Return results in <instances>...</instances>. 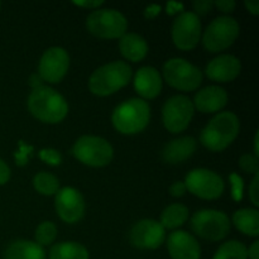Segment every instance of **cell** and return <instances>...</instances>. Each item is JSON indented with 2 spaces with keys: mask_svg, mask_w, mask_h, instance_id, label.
<instances>
[{
  "mask_svg": "<svg viewBox=\"0 0 259 259\" xmlns=\"http://www.w3.org/2000/svg\"><path fill=\"white\" fill-rule=\"evenodd\" d=\"M28 110L42 123H61L68 114V103L60 93L43 85L33 89L28 96Z\"/></svg>",
  "mask_w": 259,
  "mask_h": 259,
  "instance_id": "6da1fadb",
  "label": "cell"
},
{
  "mask_svg": "<svg viewBox=\"0 0 259 259\" xmlns=\"http://www.w3.org/2000/svg\"><path fill=\"white\" fill-rule=\"evenodd\" d=\"M239 131V118L232 111H222L205 125L200 133V142L209 151L222 152L237 139Z\"/></svg>",
  "mask_w": 259,
  "mask_h": 259,
  "instance_id": "7a4b0ae2",
  "label": "cell"
},
{
  "mask_svg": "<svg viewBox=\"0 0 259 259\" xmlns=\"http://www.w3.org/2000/svg\"><path fill=\"white\" fill-rule=\"evenodd\" d=\"M133 77L132 67L124 61H113L100 66L89 78V90L96 96H109L128 85Z\"/></svg>",
  "mask_w": 259,
  "mask_h": 259,
  "instance_id": "3957f363",
  "label": "cell"
},
{
  "mask_svg": "<svg viewBox=\"0 0 259 259\" xmlns=\"http://www.w3.org/2000/svg\"><path fill=\"white\" fill-rule=\"evenodd\" d=\"M151 120V106L141 98H132L119 104L113 111L111 123L116 132L133 136L143 132Z\"/></svg>",
  "mask_w": 259,
  "mask_h": 259,
  "instance_id": "277c9868",
  "label": "cell"
},
{
  "mask_svg": "<svg viewBox=\"0 0 259 259\" xmlns=\"http://www.w3.org/2000/svg\"><path fill=\"white\" fill-rule=\"evenodd\" d=\"M86 29L100 39H118L128 30V20L119 10L99 8L86 18Z\"/></svg>",
  "mask_w": 259,
  "mask_h": 259,
  "instance_id": "5b68a950",
  "label": "cell"
},
{
  "mask_svg": "<svg viewBox=\"0 0 259 259\" xmlns=\"http://www.w3.org/2000/svg\"><path fill=\"white\" fill-rule=\"evenodd\" d=\"M240 27L235 18L222 15L211 20L202 33V45L209 52L217 53L229 48L239 37Z\"/></svg>",
  "mask_w": 259,
  "mask_h": 259,
  "instance_id": "8992f818",
  "label": "cell"
},
{
  "mask_svg": "<svg viewBox=\"0 0 259 259\" xmlns=\"http://www.w3.org/2000/svg\"><path fill=\"white\" fill-rule=\"evenodd\" d=\"M163 78L171 88L189 93L199 89L204 75L197 66L185 58L175 57L163 65Z\"/></svg>",
  "mask_w": 259,
  "mask_h": 259,
  "instance_id": "52a82bcc",
  "label": "cell"
},
{
  "mask_svg": "<svg viewBox=\"0 0 259 259\" xmlns=\"http://www.w3.org/2000/svg\"><path fill=\"white\" fill-rule=\"evenodd\" d=\"M229 217L222 210L201 209L191 218V229L196 235L210 242L223 240L230 232Z\"/></svg>",
  "mask_w": 259,
  "mask_h": 259,
  "instance_id": "ba28073f",
  "label": "cell"
},
{
  "mask_svg": "<svg viewBox=\"0 0 259 259\" xmlns=\"http://www.w3.org/2000/svg\"><path fill=\"white\" fill-rule=\"evenodd\" d=\"M72 154L81 163L90 167H105L114 157L113 146L98 136H82L75 142Z\"/></svg>",
  "mask_w": 259,
  "mask_h": 259,
  "instance_id": "9c48e42d",
  "label": "cell"
},
{
  "mask_svg": "<svg viewBox=\"0 0 259 259\" xmlns=\"http://www.w3.org/2000/svg\"><path fill=\"white\" fill-rule=\"evenodd\" d=\"M186 190L204 200H217L225 190L224 180L217 172L207 168L191 169L184 181Z\"/></svg>",
  "mask_w": 259,
  "mask_h": 259,
  "instance_id": "30bf717a",
  "label": "cell"
},
{
  "mask_svg": "<svg viewBox=\"0 0 259 259\" xmlns=\"http://www.w3.org/2000/svg\"><path fill=\"white\" fill-rule=\"evenodd\" d=\"M194 114L191 99L185 95H174L167 99L162 108V121L167 131L177 134L189 128Z\"/></svg>",
  "mask_w": 259,
  "mask_h": 259,
  "instance_id": "8fae6325",
  "label": "cell"
},
{
  "mask_svg": "<svg viewBox=\"0 0 259 259\" xmlns=\"http://www.w3.org/2000/svg\"><path fill=\"white\" fill-rule=\"evenodd\" d=\"M172 40L181 51H191L199 45L202 35L201 20L194 12H182L175 18L171 29Z\"/></svg>",
  "mask_w": 259,
  "mask_h": 259,
  "instance_id": "7c38bea8",
  "label": "cell"
},
{
  "mask_svg": "<svg viewBox=\"0 0 259 259\" xmlns=\"http://www.w3.org/2000/svg\"><path fill=\"white\" fill-rule=\"evenodd\" d=\"M70 68V55L62 47H50L40 56L38 75L43 81L58 83L63 80Z\"/></svg>",
  "mask_w": 259,
  "mask_h": 259,
  "instance_id": "4fadbf2b",
  "label": "cell"
},
{
  "mask_svg": "<svg viewBox=\"0 0 259 259\" xmlns=\"http://www.w3.org/2000/svg\"><path fill=\"white\" fill-rule=\"evenodd\" d=\"M55 209L62 222L76 224L85 215V199L75 187H62L55 196Z\"/></svg>",
  "mask_w": 259,
  "mask_h": 259,
  "instance_id": "5bb4252c",
  "label": "cell"
},
{
  "mask_svg": "<svg viewBox=\"0 0 259 259\" xmlns=\"http://www.w3.org/2000/svg\"><path fill=\"white\" fill-rule=\"evenodd\" d=\"M129 240L138 249H157L166 240V229L157 220H139L132 227Z\"/></svg>",
  "mask_w": 259,
  "mask_h": 259,
  "instance_id": "9a60e30c",
  "label": "cell"
},
{
  "mask_svg": "<svg viewBox=\"0 0 259 259\" xmlns=\"http://www.w3.org/2000/svg\"><path fill=\"white\" fill-rule=\"evenodd\" d=\"M167 250L172 259H200L201 247L196 238L185 230H174L167 238Z\"/></svg>",
  "mask_w": 259,
  "mask_h": 259,
  "instance_id": "2e32d148",
  "label": "cell"
},
{
  "mask_svg": "<svg viewBox=\"0 0 259 259\" xmlns=\"http://www.w3.org/2000/svg\"><path fill=\"white\" fill-rule=\"evenodd\" d=\"M242 72V63L234 55H220L212 58L205 68V73L215 82H230Z\"/></svg>",
  "mask_w": 259,
  "mask_h": 259,
  "instance_id": "e0dca14e",
  "label": "cell"
},
{
  "mask_svg": "<svg viewBox=\"0 0 259 259\" xmlns=\"http://www.w3.org/2000/svg\"><path fill=\"white\" fill-rule=\"evenodd\" d=\"M134 89L143 100L156 99L162 91V76L152 66H143L136 72L133 78Z\"/></svg>",
  "mask_w": 259,
  "mask_h": 259,
  "instance_id": "ac0fdd59",
  "label": "cell"
},
{
  "mask_svg": "<svg viewBox=\"0 0 259 259\" xmlns=\"http://www.w3.org/2000/svg\"><path fill=\"white\" fill-rule=\"evenodd\" d=\"M192 104H194V108L200 113H218L228 104V93L225 91V89L220 88V86H206L197 91Z\"/></svg>",
  "mask_w": 259,
  "mask_h": 259,
  "instance_id": "d6986e66",
  "label": "cell"
},
{
  "mask_svg": "<svg viewBox=\"0 0 259 259\" xmlns=\"http://www.w3.org/2000/svg\"><path fill=\"white\" fill-rule=\"evenodd\" d=\"M197 142L194 137H180L164 146L162 151V158L169 164H177L189 159L195 153Z\"/></svg>",
  "mask_w": 259,
  "mask_h": 259,
  "instance_id": "ffe728a7",
  "label": "cell"
},
{
  "mask_svg": "<svg viewBox=\"0 0 259 259\" xmlns=\"http://www.w3.org/2000/svg\"><path fill=\"white\" fill-rule=\"evenodd\" d=\"M119 51L125 60L131 62H139L148 53V43L142 35L126 32L119 38Z\"/></svg>",
  "mask_w": 259,
  "mask_h": 259,
  "instance_id": "44dd1931",
  "label": "cell"
},
{
  "mask_svg": "<svg viewBox=\"0 0 259 259\" xmlns=\"http://www.w3.org/2000/svg\"><path fill=\"white\" fill-rule=\"evenodd\" d=\"M4 259H46L43 247L35 242L18 239L10 243L4 252Z\"/></svg>",
  "mask_w": 259,
  "mask_h": 259,
  "instance_id": "7402d4cb",
  "label": "cell"
},
{
  "mask_svg": "<svg viewBox=\"0 0 259 259\" xmlns=\"http://www.w3.org/2000/svg\"><path fill=\"white\" fill-rule=\"evenodd\" d=\"M233 224L245 235L257 238L259 235V212L255 207H244L233 214Z\"/></svg>",
  "mask_w": 259,
  "mask_h": 259,
  "instance_id": "603a6c76",
  "label": "cell"
},
{
  "mask_svg": "<svg viewBox=\"0 0 259 259\" xmlns=\"http://www.w3.org/2000/svg\"><path fill=\"white\" fill-rule=\"evenodd\" d=\"M50 259H89L90 254L85 245L77 242H61L53 245L48 253Z\"/></svg>",
  "mask_w": 259,
  "mask_h": 259,
  "instance_id": "cb8c5ba5",
  "label": "cell"
},
{
  "mask_svg": "<svg viewBox=\"0 0 259 259\" xmlns=\"http://www.w3.org/2000/svg\"><path fill=\"white\" fill-rule=\"evenodd\" d=\"M189 207L185 206L184 204H171L162 211L159 224L164 229L177 230L180 227L185 224L189 219Z\"/></svg>",
  "mask_w": 259,
  "mask_h": 259,
  "instance_id": "d4e9b609",
  "label": "cell"
},
{
  "mask_svg": "<svg viewBox=\"0 0 259 259\" xmlns=\"http://www.w3.org/2000/svg\"><path fill=\"white\" fill-rule=\"evenodd\" d=\"M33 187L43 196H52L60 190V181L55 175L42 171L33 177Z\"/></svg>",
  "mask_w": 259,
  "mask_h": 259,
  "instance_id": "484cf974",
  "label": "cell"
},
{
  "mask_svg": "<svg viewBox=\"0 0 259 259\" xmlns=\"http://www.w3.org/2000/svg\"><path fill=\"white\" fill-rule=\"evenodd\" d=\"M247 249L239 240H229L220 245L212 259H248Z\"/></svg>",
  "mask_w": 259,
  "mask_h": 259,
  "instance_id": "4316f807",
  "label": "cell"
},
{
  "mask_svg": "<svg viewBox=\"0 0 259 259\" xmlns=\"http://www.w3.org/2000/svg\"><path fill=\"white\" fill-rule=\"evenodd\" d=\"M57 227L52 222H42L34 232V242L40 247L52 244L57 238Z\"/></svg>",
  "mask_w": 259,
  "mask_h": 259,
  "instance_id": "83f0119b",
  "label": "cell"
},
{
  "mask_svg": "<svg viewBox=\"0 0 259 259\" xmlns=\"http://www.w3.org/2000/svg\"><path fill=\"white\" fill-rule=\"evenodd\" d=\"M240 168L247 174L257 175L259 171V163H258V157L254 156L253 153H245L243 154L238 162Z\"/></svg>",
  "mask_w": 259,
  "mask_h": 259,
  "instance_id": "f1b7e54d",
  "label": "cell"
},
{
  "mask_svg": "<svg viewBox=\"0 0 259 259\" xmlns=\"http://www.w3.org/2000/svg\"><path fill=\"white\" fill-rule=\"evenodd\" d=\"M39 158L50 166H60L62 163V154L53 148H43L38 153Z\"/></svg>",
  "mask_w": 259,
  "mask_h": 259,
  "instance_id": "f546056e",
  "label": "cell"
},
{
  "mask_svg": "<svg viewBox=\"0 0 259 259\" xmlns=\"http://www.w3.org/2000/svg\"><path fill=\"white\" fill-rule=\"evenodd\" d=\"M230 181H232V194L237 201L242 200L243 196V180L237 174L230 175Z\"/></svg>",
  "mask_w": 259,
  "mask_h": 259,
  "instance_id": "4dcf8cb0",
  "label": "cell"
},
{
  "mask_svg": "<svg viewBox=\"0 0 259 259\" xmlns=\"http://www.w3.org/2000/svg\"><path fill=\"white\" fill-rule=\"evenodd\" d=\"M192 7H194L195 14L205 15L214 7V2L212 0H196V2L192 3Z\"/></svg>",
  "mask_w": 259,
  "mask_h": 259,
  "instance_id": "1f68e13d",
  "label": "cell"
},
{
  "mask_svg": "<svg viewBox=\"0 0 259 259\" xmlns=\"http://www.w3.org/2000/svg\"><path fill=\"white\" fill-rule=\"evenodd\" d=\"M258 181H259V176L257 174V175H254V177H253L252 182H250V185H249V199H250V201L253 202V205H254L255 207H257L259 205Z\"/></svg>",
  "mask_w": 259,
  "mask_h": 259,
  "instance_id": "d6a6232c",
  "label": "cell"
},
{
  "mask_svg": "<svg viewBox=\"0 0 259 259\" xmlns=\"http://www.w3.org/2000/svg\"><path fill=\"white\" fill-rule=\"evenodd\" d=\"M214 7H217L223 13H232L234 12L237 3L234 0H215Z\"/></svg>",
  "mask_w": 259,
  "mask_h": 259,
  "instance_id": "836d02e7",
  "label": "cell"
},
{
  "mask_svg": "<svg viewBox=\"0 0 259 259\" xmlns=\"http://www.w3.org/2000/svg\"><path fill=\"white\" fill-rule=\"evenodd\" d=\"M168 191H169V195H171V196L181 197V196H184L185 192H186L187 190H186V186H185L184 182L176 181V182H174L171 186H169Z\"/></svg>",
  "mask_w": 259,
  "mask_h": 259,
  "instance_id": "e575fe53",
  "label": "cell"
},
{
  "mask_svg": "<svg viewBox=\"0 0 259 259\" xmlns=\"http://www.w3.org/2000/svg\"><path fill=\"white\" fill-rule=\"evenodd\" d=\"M73 4L77 5V7L86 8V9L96 10L99 9V7L104 4L103 0H77V2H72Z\"/></svg>",
  "mask_w": 259,
  "mask_h": 259,
  "instance_id": "d590c367",
  "label": "cell"
},
{
  "mask_svg": "<svg viewBox=\"0 0 259 259\" xmlns=\"http://www.w3.org/2000/svg\"><path fill=\"white\" fill-rule=\"evenodd\" d=\"M185 10V5L182 3L168 2L166 4V13L168 15H179Z\"/></svg>",
  "mask_w": 259,
  "mask_h": 259,
  "instance_id": "8d00e7d4",
  "label": "cell"
},
{
  "mask_svg": "<svg viewBox=\"0 0 259 259\" xmlns=\"http://www.w3.org/2000/svg\"><path fill=\"white\" fill-rule=\"evenodd\" d=\"M161 10H162L161 5L151 4V5H148V7H146V9H144V12H143V15L146 19H154L157 15H159Z\"/></svg>",
  "mask_w": 259,
  "mask_h": 259,
  "instance_id": "74e56055",
  "label": "cell"
},
{
  "mask_svg": "<svg viewBox=\"0 0 259 259\" xmlns=\"http://www.w3.org/2000/svg\"><path fill=\"white\" fill-rule=\"evenodd\" d=\"M10 180V168L2 158H0V186L7 184Z\"/></svg>",
  "mask_w": 259,
  "mask_h": 259,
  "instance_id": "f35d334b",
  "label": "cell"
},
{
  "mask_svg": "<svg viewBox=\"0 0 259 259\" xmlns=\"http://www.w3.org/2000/svg\"><path fill=\"white\" fill-rule=\"evenodd\" d=\"M244 5L250 14H253V15L259 14V2L258 0H245Z\"/></svg>",
  "mask_w": 259,
  "mask_h": 259,
  "instance_id": "ab89813d",
  "label": "cell"
},
{
  "mask_svg": "<svg viewBox=\"0 0 259 259\" xmlns=\"http://www.w3.org/2000/svg\"><path fill=\"white\" fill-rule=\"evenodd\" d=\"M247 255L249 259H259V240H254L249 249H247Z\"/></svg>",
  "mask_w": 259,
  "mask_h": 259,
  "instance_id": "60d3db41",
  "label": "cell"
},
{
  "mask_svg": "<svg viewBox=\"0 0 259 259\" xmlns=\"http://www.w3.org/2000/svg\"><path fill=\"white\" fill-rule=\"evenodd\" d=\"M43 82L45 81L40 78L39 75H37V73H34V75L30 76L29 78V85L32 86L33 89H37V88H40V86H43Z\"/></svg>",
  "mask_w": 259,
  "mask_h": 259,
  "instance_id": "b9f144b4",
  "label": "cell"
},
{
  "mask_svg": "<svg viewBox=\"0 0 259 259\" xmlns=\"http://www.w3.org/2000/svg\"><path fill=\"white\" fill-rule=\"evenodd\" d=\"M253 154H254V156L259 157V149H258V132H257V133H255V136H254V152H253Z\"/></svg>",
  "mask_w": 259,
  "mask_h": 259,
  "instance_id": "7bdbcfd3",
  "label": "cell"
},
{
  "mask_svg": "<svg viewBox=\"0 0 259 259\" xmlns=\"http://www.w3.org/2000/svg\"><path fill=\"white\" fill-rule=\"evenodd\" d=\"M0 8H2V3H0Z\"/></svg>",
  "mask_w": 259,
  "mask_h": 259,
  "instance_id": "ee69618b",
  "label": "cell"
}]
</instances>
